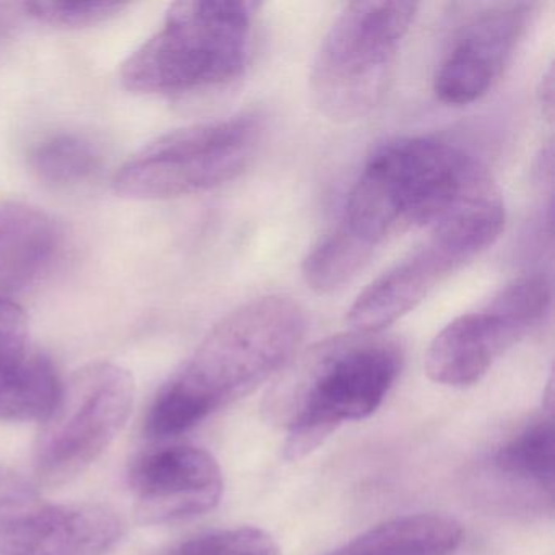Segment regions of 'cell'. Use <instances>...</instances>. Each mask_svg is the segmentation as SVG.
<instances>
[{
    "instance_id": "cell-1",
    "label": "cell",
    "mask_w": 555,
    "mask_h": 555,
    "mask_svg": "<svg viewBox=\"0 0 555 555\" xmlns=\"http://www.w3.org/2000/svg\"><path fill=\"white\" fill-rule=\"evenodd\" d=\"M307 333L294 298L269 295L227 314L158 392L145 418L152 438L184 434L245 398L291 363Z\"/></svg>"
},
{
    "instance_id": "cell-2",
    "label": "cell",
    "mask_w": 555,
    "mask_h": 555,
    "mask_svg": "<svg viewBox=\"0 0 555 555\" xmlns=\"http://www.w3.org/2000/svg\"><path fill=\"white\" fill-rule=\"evenodd\" d=\"M495 193L486 168L457 145L430 138L395 139L363 165L336 230L375 258L389 240L434 229Z\"/></svg>"
},
{
    "instance_id": "cell-3",
    "label": "cell",
    "mask_w": 555,
    "mask_h": 555,
    "mask_svg": "<svg viewBox=\"0 0 555 555\" xmlns=\"http://www.w3.org/2000/svg\"><path fill=\"white\" fill-rule=\"evenodd\" d=\"M401 369V346L382 333L356 331L308 350L266 399L269 421L287 430L285 460L308 456L344 422L372 415Z\"/></svg>"
},
{
    "instance_id": "cell-4",
    "label": "cell",
    "mask_w": 555,
    "mask_h": 555,
    "mask_svg": "<svg viewBox=\"0 0 555 555\" xmlns=\"http://www.w3.org/2000/svg\"><path fill=\"white\" fill-rule=\"evenodd\" d=\"M259 8L246 0L171 5L160 28L122 64V86L144 95H180L232 83L251 63Z\"/></svg>"
},
{
    "instance_id": "cell-5",
    "label": "cell",
    "mask_w": 555,
    "mask_h": 555,
    "mask_svg": "<svg viewBox=\"0 0 555 555\" xmlns=\"http://www.w3.org/2000/svg\"><path fill=\"white\" fill-rule=\"evenodd\" d=\"M417 14L414 2H352L340 11L310 74L314 105L327 119L347 125L379 105Z\"/></svg>"
},
{
    "instance_id": "cell-6",
    "label": "cell",
    "mask_w": 555,
    "mask_h": 555,
    "mask_svg": "<svg viewBox=\"0 0 555 555\" xmlns=\"http://www.w3.org/2000/svg\"><path fill=\"white\" fill-rule=\"evenodd\" d=\"M262 129L261 116L242 113L162 135L122 165L116 193L131 199H170L222 186L249 167Z\"/></svg>"
},
{
    "instance_id": "cell-7",
    "label": "cell",
    "mask_w": 555,
    "mask_h": 555,
    "mask_svg": "<svg viewBox=\"0 0 555 555\" xmlns=\"http://www.w3.org/2000/svg\"><path fill=\"white\" fill-rule=\"evenodd\" d=\"M505 229L499 193L476 201L430 229L417 249L372 282L349 310L359 333H382L422 304L451 274L486 251Z\"/></svg>"
},
{
    "instance_id": "cell-8",
    "label": "cell",
    "mask_w": 555,
    "mask_h": 555,
    "mask_svg": "<svg viewBox=\"0 0 555 555\" xmlns=\"http://www.w3.org/2000/svg\"><path fill=\"white\" fill-rule=\"evenodd\" d=\"M131 373L92 363L61 385L35 444V473L44 486H63L89 469L118 437L134 405Z\"/></svg>"
},
{
    "instance_id": "cell-9",
    "label": "cell",
    "mask_w": 555,
    "mask_h": 555,
    "mask_svg": "<svg viewBox=\"0 0 555 555\" xmlns=\"http://www.w3.org/2000/svg\"><path fill=\"white\" fill-rule=\"evenodd\" d=\"M551 308V285L526 275L499 292L482 310L451 321L431 340L425 372L438 385H476L519 340L541 324Z\"/></svg>"
},
{
    "instance_id": "cell-10",
    "label": "cell",
    "mask_w": 555,
    "mask_h": 555,
    "mask_svg": "<svg viewBox=\"0 0 555 555\" xmlns=\"http://www.w3.org/2000/svg\"><path fill=\"white\" fill-rule=\"evenodd\" d=\"M534 4L505 2L477 11L451 41L434 76L435 96L464 106L486 96L502 79L525 38Z\"/></svg>"
},
{
    "instance_id": "cell-11",
    "label": "cell",
    "mask_w": 555,
    "mask_h": 555,
    "mask_svg": "<svg viewBox=\"0 0 555 555\" xmlns=\"http://www.w3.org/2000/svg\"><path fill=\"white\" fill-rule=\"evenodd\" d=\"M131 489L142 525H173L212 512L223 493L219 463L206 450L168 447L132 463Z\"/></svg>"
},
{
    "instance_id": "cell-12",
    "label": "cell",
    "mask_w": 555,
    "mask_h": 555,
    "mask_svg": "<svg viewBox=\"0 0 555 555\" xmlns=\"http://www.w3.org/2000/svg\"><path fill=\"white\" fill-rule=\"evenodd\" d=\"M122 531L118 513L105 505L37 506L0 522V555H106Z\"/></svg>"
},
{
    "instance_id": "cell-13",
    "label": "cell",
    "mask_w": 555,
    "mask_h": 555,
    "mask_svg": "<svg viewBox=\"0 0 555 555\" xmlns=\"http://www.w3.org/2000/svg\"><path fill=\"white\" fill-rule=\"evenodd\" d=\"M61 385L51 360L31 346L24 308L0 300V421H43Z\"/></svg>"
},
{
    "instance_id": "cell-14",
    "label": "cell",
    "mask_w": 555,
    "mask_h": 555,
    "mask_svg": "<svg viewBox=\"0 0 555 555\" xmlns=\"http://www.w3.org/2000/svg\"><path fill=\"white\" fill-rule=\"evenodd\" d=\"M493 482L522 502L544 508L554 503V417L548 391L547 411L503 441L489 460Z\"/></svg>"
},
{
    "instance_id": "cell-15",
    "label": "cell",
    "mask_w": 555,
    "mask_h": 555,
    "mask_svg": "<svg viewBox=\"0 0 555 555\" xmlns=\"http://www.w3.org/2000/svg\"><path fill=\"white\" fill-rule=\"evenodd\" d=\"M60 236L57 223L40 207L0 204V300H11L43 274Z\"/></svg>"
},
{
    "instance_id": "cell-16",
    "label": "cell",
    "mask_w": 555,
    "mask_h": 555,
    "mask_svg": "<svg viewBox=\"0 0 555 555\" xmlns=\"http://www.w3.org/2000/svg\"><path fill=\"white\" fill-rule=\"evenodd\" d=\"M461 541L463 528L456 519L417 513L373 526L327 555H451Z\"/></svg>"
},
{
    "instance_id": "cell-17",
    "label": "cell",
    "mask_w": 555,
    "mask_h": 555,
    "mask_svg": "<svg viewBox=\"0 0 555 555\" xmlns=\"http://www.w3.org/2000/svg\"><path fill=\"white\" fill-rule=\"evenodd\" d=\"M102 164L99 147L74 132L43 139L31 152L30 165L40 180L50 184H76L89 180Z\"/></svg>"
},
{
    "instance_id": "cell-18",
    "label": "cell",
    "mask_w": 555,
    "mask_h": 555,
    "mask_svg": "<svg viewBox=\"0 0 555 555\" xmlns=\"http://www.w3.org/2000/svg\"><path fill=\"white\" fill-rule=\"evenodd\" d=\"M171 555H279V547L262 529L235 528L197 535Z\"/></svg>"
},
{
    "instance_id": "cell-19",
    "label": "cell",
    "mask_w": 555,
    "mask_h": 555,
    "mask_svg": "<svg viewBox=\"0 0 555 555\" xmlns=\"http://www.w3.org/2000/svg\"><path fill=\"white\" fill-rule=\"evenodd\" d=\"M126 8L128 4L121 2H30L22 5L37 21L64 28L103 24L121 14Z\"/></svg>"
},
{
    "instance_id": "cell-20",
    "label": "cell",
    "mask_w": 555,
    "mask_h": 555,
    "mask_svg": "<svg viewBox=\"0 0 555 555\" xmlns=\"http://www.w3.org/2000/svg\"><path fill=\"white\" fill-rule=\"evenodd\" d=\"M38 506L37 487L22 474L0 466V522Z\"/></svg>"
},
{
    "instance_id": "cell-21",
    "label": "cell",
    "mask_w": 555,
    "mask_h": 555,
    "mask_svg": "<svg viewBox=\"0 0 555 555\" xmlns=\"http://www.w3.org/2000/svg\"><path fill=\"white\" fill-rule=\"evenodd\" d=\"M539 99H541L545 115L552 118V112H554V69L552 66H548L547 73L542 76Z\"/></svg>"
},
{
    "instance_id": "cell-22",
    "label": "cell",
    "mask_w": 555,
    "mask_h": 555,
    "mask_svg": "<svg viewBox=\"0 0 555 555\" xmlns=\"http://www.w3.org/2000/svg\"><path fill=\"white\" fill-rule=\"evenodd\" d=\"M18 17H21L18 8L0 4V41L5 40L12 34L15 25H17Z\"/></svg>"
}]
</instances>
